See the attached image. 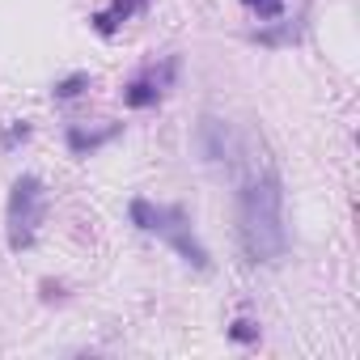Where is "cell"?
Here are the masks:
<instances>
[{
  "label": "cell",
  "mask_w": 360,
  "mask_h": 360,
  "mask_svg": "<svg viewBox=\"0 0 360 360\" xmlns=\"http://www.w3.org/2000/svg\"><path fill=\"white\" fill-rule=\"evenodd\" d=\"M238 233L255 263H280L288 250L284 229V187L271 161H250V174L238 195Z\"/></svg>",
  "instance_id": "6da1fadb"
},
{
  "label": "cell",
  "mask_w": 360,
  "mask_h": 360,
  "mask_svg": "<svg viewBox=\"0 0 360 360\" xmlns=\"http://www.w3.org/2000/svg\"><path fill=\"white\" fill-rule=\"evenodd\" d=\"M200 153H204V161H212V165L233 161V157H238V136H233V127L208 115V119L200 123Z\"/></svg>",
  "instance_id": "277c9868"
},
{
  "label": "cell",
  "mask_w": 360,
  "mask_h": 360,
  "mask_svg": "<svg viewBox=\"0 0 360 360\" xmlns=\"http://www.w3.org/2000/svg\"><path fill=\"white\" fill-rule=\"evenodd\" d=\"M140 5H144V0H140Z\"/></svg>",
  "instance_id": "7c38bea8"
},
{
  "label": "cell",
  "mask_w": 360,
  "mask_h": 360,
  "mask_svg": "<svg viewBox=\"0 0 360 360\" xmlns=\"http://www.w3.org/2000/svg\"><path fill=\"white\" fill-rule=\"evenodd\" d=\"M153 233H161L178 255H183L191 267H208V250L195 242V233H191V221H187V212L183 208H157V221H153Z\"/></svg>",
  "instance_id": "3957f363"
},
{
  "label": "cell",
  "mask_w": 360,
  "mask_h": 360,
  "mask_svg": "<svg viewBox=\"0 0 360 360\" xmlns=\"http://www.w3.org/2000/svg\"><path fill=\"white\" fill-rule=\"evenodd\" d=\"M43 208H47V191L34 174H22L13 183V195H9V246L13 250H26L39 233V221H43Z\"/></svg>",
  "instance_id": "7a4b0ae2"
},
{
  "label": "cell",
  "mask_w": 360,
  "mask_h": 360,
  "mask_svg": "<svg viewBox=\"0 0 360 360\" xmlns=\"http://www.w3.org/2000/svg\"><path fill=\"white\" fill-rule=\"evenodd\" d=\"M140 5V0H115L110 9H102V13H94V26H98V34H115L119 30V22H127L131 18V9Z\"/></svg>",
  "instance_id": "52a82bcc"
},
{
  "label": "cell",
  "mask_w": 360,
  "mask_h": 360,
  "mask_svg": "<svg viewBox=\"0 0 360 360\" xmlns=\"http://www.w3.org/2000/svg\"><path fill=\"white\" fill-rule=\"evenodd\" d=\"M174 77V60L165 64V72L161 77H136L127 89H123V102L127 106H136V110H144V106H157V98H161V89H165V81Z\"/></svg>",
  "instance_id": "5b68a950"
},
{
  "label": "cell",
  "mask_w": 360,
  "mask_h": 360,
  "mask_svg": "<svg viewBox=\"0 0 360 360\" xmlns=\"http://www.w3.org/2000/svg\"><path fill=\"white\" fill-rule=\"evenodd\" d=\"M119 136V123H110V127H102V131H81V127H72L68 131V148L72 153H94V148H102L106 140H115Z\"/></svg>",
  "instance_id": "8992f818"
},
{
  "label": "cell",
  "mask_w": 360,
  "mask_h": 360,
  "mask_svg": "<svg viewBox=\"0 0 360 360\" xmlns=\"http://www.w3.org/2000/svg\"><path fill=\"white\" fill-rule=\"evenodd\" d=\"M246 9H255L259 18H280L284 13V0H242Z\"/></svg>",
  "instance_id": "9c48e42d"
},
{
  "label": "cell",
  "mask_w": 360,
  "mask_h": 360,
  "mask_svg": "<svg viewBox=\"0 0 360 360\" xmlns=\"http://www.w3.org/2000/svg\"><path fill=\"white\" fill-rule=\"evenodd\" d=\"M85 85H89V72H72L68 81H60V85H56V98H60V102H68V98H77Z\"/></svg>",
  "instance_id": "ba28073f"
},
{
  "label": "cell",
  "mask_w": 360,
  "mask_h": 360,
  "mask_svg": "<svg viewBox=\"0 0 360 360\" xmlns=\"http://www.w3.org/2000/svg\"><path fill=\"white\" fill-rule=\"evenodd\" d=\"M26 136H30V123L22 119V123H13V127H9L5 136H0V148H13V144H22Z\"/></svg>",
  "instance_id": "8fae6325"
},
{
  "label": "cell",
  "mask_w": 360,
  "mask_h": 360,
  "mask_svg": "<svg viewBox=\"0 0 360 360\" xmlns=\"http://www.w3.org/2000/svg\"><path fill=\"white\" fill-rule=\"evenodd\" d=\"M229 339H238V343H255V339H259V326L246 322V318H238V322L229 326Z\"/></svg>",
  "instance_id": "30bf717a"
}]
</instances>
